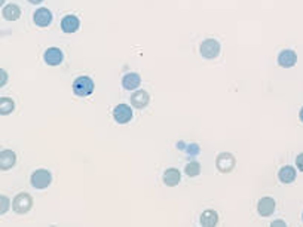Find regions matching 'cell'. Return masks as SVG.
<instances>
[{"instance_id":"obj_1","label":"cell","mask_w":303,"mask_h":227,"mask_svg":"<svg viewBox=\"0 0 303 227\" xmlns=\"http://www.w3.org/2000/svg\"><path fill=\"white\" fill-rule=\"evenodd\" d=\"M72 88H73V94L76 97L83 98V97H89L94 92L95 83H94V80L89 76H79V77L75 79Z\"/></svg>"},{"instance_id":"obj_17","label":"cell","mask_w":303,"mask_h":227,"mask_svg":"<svg viewBox=\"0 0 303 227\" xmlns=\"http://www.w3.org/2000/svg\"><path fill=\"white\" fill-rule=\"evenodd\" d=\"M141 85V77L138 73H126L124 77H122V88L126 89V91H134V89H138V86Z\"/></svg>"},{"instance_id":"obj_10","label":"cell","mask_w":303,"mask_h":227,"mask_svg":"<svg viewBox=\"0 0 303 227\" xmlns=\"http://www.w3.org/2000/svg\"><path fill=\"white\" fill-rule=\"evenodd\" d=\"M129 100H131V105H132L134 108L143 110V108H146V107L149 105V102H150V95H149V92H146L144 89H137V91L132 92V95H131Z\"/></svg>"},{"instance_id":"obj_6","label":"cell","mask_w":303,"mask_h":227,"mask_svg":"<svg viewBox=\"0 0 303 227\" xmlns=\"http://www.w3.org/2000/svg\"><path fill=\"white\" fill-rule=\"evenodd\" d=\"M132 116H134V113H132V108L131 105L128 104H118L115 108H113V119L116 124L119 125H125L128 122L132 121Z\"/></svg>"},{"instance_id":"obj_2","label":"cell","mask_w":303,"mask_h":227,"mask_svg":"<svg viewBox=\"0 0 303 227\" xmlns=\"http://www.w3.org/2000/svg\"><path fill=\"white\" fill-rule=\"evenodd\" d=\"M220 50H222V45L216 39L202 40V43L199 46V53H201L202 58H205V60H216L220 55Z\"/></svg>"},{"instance_id":"obj_18","label":"cell","mask_w":303,"mask_h":227,"mask_svg":"<svg viewBox=\"0 0 303 227\" xmlns=\"http://www.w3.org/2000/svg\"><path fill=\"white\" fill-rule=\"evenodd\" d=\"M2 15L6 21H17L21 18V8L15 3H11V5H6L3 9H2Z\"/></svg>"},{"instance_id":"obj_27","label":"cell","mask_w":303,"mask_h":227,"mask_svg":"<svg viewBox=\"0 0 303 227\" xmlns=\"http://www.w3.org/2000/svg\"><path fill=\"white\" fill-rule=\"evenodd\" d=\"M177 147H178V150H186V144L184 143H178Z\"/></svg>"},{"instance_id":"obj_19","label":"cell","mask_w":303,"mask_h":227,"mask_svg":"<svg viewBox=\"0 0 303 227\" xmlns=\"http://www.w3.org/2000/svg\"><path fill=\"white\" fill-rule=\"evenodd\" d=\"M15 110V101L9 97H2L0 98V115L8 116Z\"/></svg>"},{"instance_id":"obj_8","label":"cell","mask_w":303,"mask_h":227,"mask_svg":"<svg viewBox=\"0 0 303 227\" xmlns=\"http://www.w3.org/2000/svg\"><path fill=\"white\" fill-rule=\"evenodd\" d=\"M278 66L282 67V69H291L296 66L297 63V53L293 50V49H282L279 53H278Z\"/></svg>"},{"instance_id":"obj_20","label":"cell","mask_w":303,"mask_h":227,"mask_svg":"<svg viewBox=\"0 0 303 227\" xmlns=\"http://www.w3.org/2000/svg\"><path fill=\"white\" fill-rule=\"evenodd\" d=\"M184 174L190 178L198 177L201 174V163L198 160H190L189 163H186L184 166Z\"/></svg>"},{"instance_id":"obj_26","label":"cell","mask_w":303,"mask_h":227,"mask_svg":"<svg viewBox=\"0 0 303 227\" xmlns=\"http://www.w3.org/2000/svg\"><path fill=\"white\" fill-rule=\"evenodd\" d=\"M27 2L31 5H40V3H43V0H27Z\"/></svg>"},{"instance_id":"obj_11","label":"cell","mask_w":303,"mask_h":227,"mask_svg":"<svg viewBox=\"0 0 303 227\" xmlns=\"http://www.w3.org/2000/svg\"><path fill=\"white\" fill-rule=\"evenodd\" d=\"M275 208H277V202L274 198L265 196L257 202V212L260 217H271L275 212Z\"/></svg>"},{"instance_id":"obj_5","label":"cell","mask_w":303,"mask_h":227,"mask_svg":"<svg viewBox=\"0 0 303 227\" xmlns=\"http://www.w3.org/2000/svg\"><path fill=\"white\" fill-rule=\"evenodd\" d=\"M236 165V159L232 153H227V151H223L220 154H217L216 157V168L222 174H229L233 171V168Z\"/></svg>"},{"instance_id":"obj_15","label":"cell","mask_w":303,"mask_h":227,"mask_svg":"<svg viewBox=\"0 0 303 227\" xmlns=\"http://www.w3.org/2000/svg\"><path fill=\"white\" fill-rule=\"evenodd\" d=\"M296 177H297V171L291 165H284L278 171V178L282 184H291L296 180Z\"/></svg>"},{"instance_id":"obj_22","label":"cell","mask_w":303,"mask_h":227,"mask_svg":"<svg viewBox=\"0 0 303 227\" xmlns=\"http://www.w3.org/2000/svg\"><path fill=\"white\" fill-rule=\"evenodd\" d=\"M184 151H186L187 154H190V156H196L201 150H199V146H198V144H187Z\"/></svg>"},{"instance_id":"obj_4","label":"cell","mask_w":303,"mask_h":227,"mask_svg":"<svg viewBox=\"0 0 303 227\" xmlns=\"http://www.w3.org/2000/svg\"><path fill=\"white\" fill-rule=\"evenodd\" d=\"M31 208H33V198L28 193H20L12 201V209L15 214L24 215V214L30 212Z\"/></svg>"},{"instance_id":"obj_24","label":"cell","mask_w":303,"mask_h":227,"mask_svg":"<svg viewBox=\"0 0 303 227\" xmlns=\"http://www.w3.org/2000/svg\"><path fill=\"white\" fill-rule=\"evenodd\" d=\"M296 166H297V169L300 173H303V153L296 156Z\"/></svg>"},{"instance_id":"obj_29","label":"cell","mask_w":303,"mask_h":227,"mask_svg":"<svg viewBox=\"0 0 303 227\" xmlns=\"http://www.w3.org/2000/svg\"><path fill=\"white\" fill-rule=\"evenodd\" d=\"M5 2H6V0H0V3H2V6L5 5Z\"/></svg>"},{"instance_id":"obj_21","label":"cell","mask_w":303,"mask_h":227,"mask_svg":"<svg viewBox=\"0 0 303 227\" xmlns=\"http://www.w3.org/2000/svg\"><path fill=\"white\" fill-rule=\"evenodd\" d=\"M11 208V201H9V198L8 196H2L0 198V214H6L8 212V209Z\"/></svg>"},{"instance_id":"obj_7","label":"cell","mask_w":303,"mask_h":227,"mask_svg":"<svg viewBox=\"0 0 303 227\" xmlns=\"http://www.w3.org/2000/svg\"><path fill=\"white\" fill-rule=\"evenodd\" d=\"M64 60V53L60 48H48L43 53V61L46 66H50V67H57L63 63Z\"/></svg>"},{"instance_id":"obj_3","label":"cell","mask_w":303,"mask_h":227,"mask_svg":"<svg viewBox=\"0 0 303 227\" xmlns=\"http://www.w3.org/2000/svg\"><path fill=\"white\" fill-rule=\"evenodd\" d=\"M50 183H52V174H50L48 169H43V168L36 169L30 177V184L37 190L48 189L50 186Z\"/></svg>"},{"instance_id":"obj_23","label":"cell","mask_w":303,"mask_h":227,"mask_svg":"<svg viewBox=\"0 0 303 227\" xmlns=\"http://www.w3.org/2000/svg\"><path fill=\"white\" fill-rule=\"evenodd\" d=\"M6 83H8V72L2 69V70H0V86L3 88Z\"/></svg>"},{"instance_id":"obj_14","label":"cell","mask_w":303,"mask_h":227,"mask_svg":"<svg viewBox=\"0 0 303 227\" xmlns=\"http://www.w3.org/2000/svg\"><path fill=\"white\" fill-rule=\"evenodd\" d=\"M181 180V173L178 171L177 168H168L165 169V173L162 176V181L165 186L168 187H176Z\"/></svg>"},{"instance_id":"obj_16","label":"cell","mask_w":303,"mask_h":227,"mask_svg":"<svg viewBox=\"0 0 303 227\" xmlns=\"http://www.w3.org/2000/svg\"><path fill=\"white\" fill-rule=\"evenodd\" d=\"M199 223L204 227H216L219 224V214L214 209H205L199 217Z\"/></svg>"},{"instance_id":"obj_28","label":"cell","mask_w":303,"mask_h":227,"mask_svg":"<svg viewBox=\"0 0 303 227\" xmlns=\"http://www.w3.org/2000/svg\"><path fill=\"white\" fill-rule=\"evenodd\" d=\"M299 119H300V122H303V107H302L300 111H299Z\"/></svg>"},{"instance_id":"obj_25","label":"cell","mask_w":303,"mask_h":227,"mask_svg":"<svg viewBox=\"0 0 303 227\" xmlns=\"http://www.w3.org/2000/svg\"><path fill=\"white\" fill-rule=\"evenodd\" d=\"M271 226H272V227H277V226H281V227H285L287 224H285L284 221H274V223H272Z\"/></svg>"},{"instance_id":"obj_13","label":"cell","mask_w":303,"mask_h":227,"mask_svg":"<svg viewBox=\"0 0 303 227\" xmlns=\"http://www.w3.org/2000/svg\"><path fill=\"white\" fill-rule=\"evenodd\" d=\"M79 27H80V20H79L76 15H73V14L66 15V17L61 20V30H63L66 34H73V33H76V31L79 30Z\"/></svg>"},{"instance_id":"obj_12","label":"cell","mask_w":303,"mask_h":227,"mask_svg":"<svg viewBox=\"0 0 303 227\" xmlns=\"http://www.w3.org/2000/svg\"><path fill=\"white\" fill-rule=\"evenodd\" d=\"M17 163V154L15 151L6 149V150H2L0 151V169L3 171H9V169H12Z\"/></svg>"},{"instance_id":"obj_9","label":"cell","mask_w":303,"mask_h":227,"mask_svg":"<svg viewBox=\"0 0 303 227\" xmlns=\"http://www.w3.org/2000/svg\"><path fill=\"white\" fill-rule=\"evenodd\" d=\"M52 20H54L52 12H50L48 8H39V9H36L34 14H33V23H34L37 27H42V28L49 27L50 23H52Z\"/></svg>"},{"instance_id":"obj_30","label":"cell","mask_w":303,"mask_h":227,"mask_svg":"<svg viewBox=\"0 0 303 227\" xmlns=\"http://www.w3.org/2000/svg\"><path fill=\"white\" fill-rule=\"evenodd\" d=\"M302 221H303V212H302Z\"/></svg>"}]
</instances>
